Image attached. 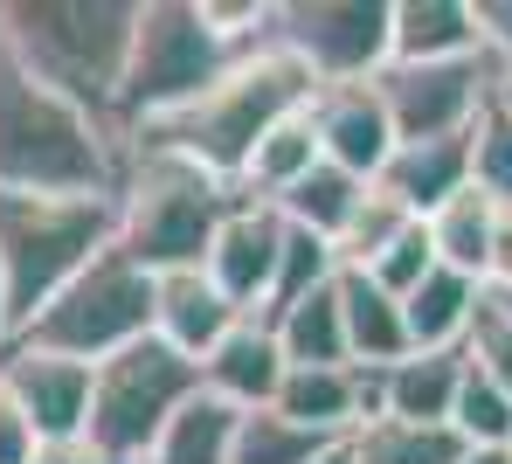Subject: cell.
I'll return each instance as SVG.
<instances>
[{"label":"cell","instance_id":"obj_16","mask_svg":"<svg viewBox=\"0 0 512 464\" xmlns=\"http://www.w3.org/2000/svg\"><path fill=\"white\" fill-rule=\"evenodd\" d=\"M284 347H277V333L263 326V319H243L208 361H201V388L215 395V402H229L236 416H256V409H270L277 402V388H284Z\"/></svg>","mask_w":512,"mask_h":464},{"label":"cell","instance_id":"obj_25","mask_svg":"<svg viewBox=\"0 0 512 464\" xmlns=\"http://www.w3.org/2000/svg\"><path fill=\"white\" fill-rule=\"evenodd\" d=\"M346 444H353V464H457L471 451L450 423H395V416L360 423Z\"/></svg>","mask_w":512,"mask_h":464},{"label":"cell","instance_id":"obj_19","mask_svg":"<svg viewBox=\"0 0 512 464\" xmlns=\"http://www.w3.org/2000/svg\"><path fill=\"white\" fill-rule=\"evenodd\" d=\"M340 319H346V354L353 368H395L409 361V326H402V298H388L367 271H346L340 264Z\"/></svg>","mask_w":512,"mask_h":464},{"label":"cell","instance_id":"obj_40","mask_svg":"<svg viewBox=\"0 0 512 464\" xmlns=\"http://www.w3.org/2000/svg\"><path fill=\"white\" fill-rule=\"evenodd\" d=\"M457 464H512V451H464Z\"/></svg>","mask_w":512,"mask_h":464},{"label":"cell","instance_id":"obj_20","mask_svg":"<svg viewBox=\"0 0 512 464\" xmlns=\"http://www.w3.org/2000/svg\"><path fill=\"white\" fill-rule=\"evenodd\" d=\"M464 388V354H409L381 368V416L395 423H450Z\"/></svg>","mask_w":512,"mask_h":464},{"label":"cell","instance_id":"obj_3","mask_svg":"<svg viewBox=\"0 0 512 464\" xmlns=\"http://www.w3.org/2000/svg\"><path fill=\"white\" fill-rule=\"evenodd\" d=\"M139 0H0V42L70 104L111 125L132 63Z\"/></svg>","mask_w":512,"mask_h":464},{"label":"cell","instance_id":"obj_36","mask_svg":"<svg viewBox=\"0 0 512 464\" xmlns=\"http://www.w3.org/2000/svg\"><path fill=\"white\" fill-rule=\"evenodd\" d=\"M485 291H512V208L492 222V264H485Z\"/></svg>","mask_w":512,"mask_h":464},{"label":"cell","instance_id":"obj_12","mask_svg":"<svg viewBox=\"0 0 512 464\" xmlns=\"http://www.w3.org/2000/svg\"><path fill=\"white\" fill-rule=\"evenodd\" d=\"M312 125H319V160L367 187L395 160V125H388V104H381L374 77L367 84H326L312 97Z\"/></svg>","mask_w":512,"mask_h":464},{"label":"cell","instance_id":"obj_13","mask_svg":"<svg viewBox=\"0 0 512 464\" xmlns=\"http://www.w3.org/2000/svg\"><path fill=\"white\" fill-rule=\"evenodd\" d=\"M0 388L14 395V409L28 416V430L42 444L84 437V423H90V368L84 361L35 354V347H7L0 354Z\"/></svg>","mask_w":512,"mask_h":464},{"label":"cell","instance_id":"obj_18","mask_svg":"<svg viewBox=\"0 0 512 464\" xmlns=\"http://www.w3.org/2000/svg\"><path fill=\"white\" fill-rule=\"evenodd\" d=\"M381 194L395 208H409L416 222H429L450 194L471 187V139H429V146H395V160L381 167Z\"/></svg>","mask_w":512,"mask_h":464},{"label":"cell","instance_id":"obj_1","mask_svg":"<svg viewBox=\"0 0 512 464\" xmlns=\"http://www.w3.org/2000/svg\"><path fill=\"white\" fill-rule=\"evenodd\" d=\"M312 97H319V84H312L277 42H263L250 56H236V70H229L222 84H208L194 104H180L167 118L125 132V153H167V160H187V167H201V174H215V181L243 187V167H250L256 139H263L277 118L305 111Z\"/></svg>","mask_w":512,"mask_h":464},{"label":"cell","instance_id":"obj_17","mask_svg":"<svg viewBox=\"0 0 512 464\" xmlns=\"http://www.w3.org/2000/svg\"><path fill=\"white\" fill-rule=\"evenodd\" d=\"M485 284L464 278V271H429L409 298H402V326H409V347L416 354H464V340H471V326H478V312H485Z\"/></svg>","mask_w":512,"mask_h":464},{"label":"cell","instance_id":"obj_37","mask_svg":"<svg viewBox=\"0 0 512 464\" xmlns=\"http://www.w3.org/2000/svg\"><path fill=\"white\" fill-rule=\"evenodd\" d=\"M35 464H104V451L90 437H56V444H35Z\"/></svg>","mask_w":512,"mask_h":464},{"label":"cell","instance_id":"obj_38","mask_svg":"<svg viewBox=\"0 0 512 464\" xmlns=\"http://www.w3.org/2000/svg\"><path fill=\"white\" fill-rule=\"evenodd\" d=\"M492 111L512 118V63H492Z\"/></svg>","mask_w":512,"mask_h":464},{"label":"cell","instance_id":"obj_7","mask_svg":"<svg viewBox=\"0 0 512 464\" xmlns=\"http://www.w3.org/2000/svg\"><path fill=\"white\" fill-rule=\"evenodd\" d=\"M153 333V271H139L118 243L97 250L77 278L63 284L7 347H35V354H63V361H111L132 340Z\"/></svg>","mask_w":512,"mask_h":464},{"label":"cell","instance_id":"obj_41","mask_svg":"<svg viewBox=\"0 0 512 464\" xmlns=\"http://www.w3.org/2000/svg\"><path fill=\"white\" fill-rule=\"evenodd\" d=\"M492 305H499V312H506V319H512V291H492Z\"/></svg>","mask_w":512,"mask_h":464},{"label":"cell","instance_id":"obj_23","mask_svg":"<svg viewBox=\"0 0 512 464\" xmlns=\"http://www.w3.org/2000/svg\"><path fill=\"white\" fill-rule=\"evenodd\" d=\"M236 423H243V416L201 388L167 430L153 437V451H146L139 464H229L236 458Z\"/></svg>","mask_w":512,"mask_h":464},{"label":"cell","instance_id":"obj_15","mask_svg":"<svg viewBox=\"0 0 512 464\" xmlns=\"http://www.w3.org/2000/svg\"><path fill=\"white\" fill-rule=\"evenodd\" d=\"M464 56H485L471 0H388V63L395 70L464 63Z\"/></svg>","mask_w":512,"mask_h":464},{"label":"cell","instance_id":"obj_31","mask_svg":"<svg viewBox=\"0 0 512 464\" xmlns=\"http://www.w3.org/2000/svg\"><path fill=\"white\" fill-rule=\"evenodd\" d=\"M471 187L492 194L499 208H512V118L506 111H485L478 132H471Z\"/></svg>","mask_w":512,"mask_h":464},{"label":"cell","instance_id":"obj_4","mask_svg":"<svg viewBox=\"0 0 512 464\" xmlns=\"http://www.w3.org/2000/svg\"><path fill=\"white\" fill-rule=\"evenodd\" d=\"M111 243H118V201L111 194H14V187H0V305H7V340Z\"/></svg>","mask_w":512,"mask_h":464},{"label":"cell","instance_id":"obj_11","mask_svg":"<svg viewBox=\"0 0 512 464\" xmlns=\"http://www.w3.org/2000/svg\"><path fill=\"white\" fill-rule=\"evenodd\" d=\"M277 250H284V215L270 201H236L208 243V284L243 312V319H263L270 305V284H277Z\"/></svg>","mask_w":512,"mask_h":464},{"label":"cell","instance_id":"obj_26","mask_svg":"<svg viewBox=\"0 0 512 464\" xmlns=\"http://www.w3.org/2000/svg\"><path fill=\"white\" fill-rule=\"evenodd\" d=\"M360 194H367V181H353V174H340V167H312L305 181L291 187L284 201H270L291 229H305V236H319V243H340V229L353 222V208H360Z\"/></svg>","mask_w":512,"mask_h":464},{"label":"cell","instance_id":"obj_27","mask_svg":"<svg viewBox=\"0 0 512 464\" xmlns=\"http://www.w3.org/2000/svg\"><path fill=\"white\" fill-rule=\"evenodd\" d=\"M340 278V257H333V243H319V236H305V229H291L284 222V250H277V284H270V305H263V326L284 312V305H298L305 291H319V284Z\"/></svg>","mask_w":512,"mask_h":464},{"label":"cell","instance_id":"obj_5","mask_svg":"<svg viewBox=\"0 0 512 464\" xmlns=\"http://www.w3.org/2000/svg\"><path fill=\"white\" fill-rule=\"evenodd\" d=\"M111 201H118V250L160 278V271L208 264V243L243 194L187 160H167V153H125Z\"/></svg>","mask_w":512,"mask_h":464},{"label":"cell","instance_id":"obj_42","mask_svg":"<svg viewBox=\"0 0 512 464\" xmlns=\"http://www.w3.org/2000/svg\"><path fill=\"white\" fill-rule=\"evenodd\" d=\"M0 354H7V305H0Z\"/></svg>","mask_w":512,"mask_h":464},{"label":"cell","instance_id":"obj_32","mask_svg":"<svg viewBox=\"0 0 512 464\" xmlns=\"http://www.w3.org/2000/svg\"><path fill=\"white\" fill-rule=\"evenodd\" d=\"M429 271H436V243H429V222H409V229H402V236H395V243H388V250H381L374 264H367V278L381 284L388 298H409V291H416Z\"/></svg>","mask_w":512,"mask_h":464},{"label":"cell","instance_id":"obj_14","mask_svg":"<svg viewBox=\"0 0 512 464\" xmlns=\"http://www.w3.org/2000/svg\"><path fill=\"white\" fill-rule=\"evenodd\" d=\"M236 326H243V312L208 284V271H160L153 278V340H167L180 361L201 368Z\"/></svg>","mask_w":512,"mask_h":464},{"label":"cell","instance_id":"obj_39","mask_svg":"<svg viewBox=\"0 0 512 464\" xmlns=\"http://www.w3.org/2000/svg\"><path fill=\"white\" fill-rule=\"evenodd\" d=\"M312 464H353V444H346V437H340V444H326V451H319V458H312Z\"/></svg>","mask_w":512,"mask_h":464},{"label":"cell","instance_id":"obj_21","mask_svg":"<svg viewBox=\"0 0 512 464\" xmlns=\"http://www.w3.org/2000/svg\"><path fill=\"white\" fill-rule=\"evenodd\" d=\"M319 167V125H312V104L305 111H291V118H277L263 139H256L250 167H243V201H284L291 187L305 181Z\"/></svg>","mask_w":512,"mask_h":464},{"label":"cell","instance_id":"obj_22","mask_svg":"<svg viewBox=\"0 0 512 464\" xmlns=\"http://www.w3.org/2000/svg\"><path fill=\"white\" fill-rule=\"evenodd\" d=\"M270 333H277V347H284L291 368H353V354H346V319H340V284H319V291H305L298 305H284V312L270 319Z\"/></svg>","mask_w":512,"mask_h":464},{"label":"cell","instance_id":"obj_30","mask_svg":"<svg viewBox=\"0 0 512 464\" xmlns=\"http://www.w3.org/2000/svg\"><path fill=\"white\" fill-rule=\"evenodd\" d=\"M409 222H416L409 208H395L381 187H367V194H360V208H353V222L340 229V243H333V257H340L346 271H367V264H374V257L409 229Z\"/></svg>","mask_w":512,"mask_h":464},{"label":"cell","instance_id":"obj_33","mask_svg":"<svg viewBox=\"0 0 512 464\" xmlns=\"http://www.w3.org/2000/svg\"><path fill=\"white\" fill-rule=\"evenodd\" d=\"M464 361L485 374L492 388H506L512 395V319L485 298V312H478V326H471V340H464Z\"/></svg>","mask_w":512,"mask_h":464},{"label":"cell","instance_id":"obj_10","mask_svg":"<svg viewBox=\"0 0 512 464\" xmlns=\"http://www.w3.org/2000/svg\"><path fill=\"white\" fill-rule=\"evenodd\" d=\"M381 104L395 125V146H429V139H471L478 118L492 111V56L464 63H423V70H381Z\"/></svg>","mask_w":512,"mask_h":464},{"label":"cell","instance_id":"obj_9","mask_svg":"<svg viewBox=\"0 0 512 464\" xmlns=\"http://www.w3.org/2000/svg\"><path fill=\"white\" fill-rule=\"evenodd\" d=\"M270 42L319 91L367 84L388 70V0H284L270 14Z\"/></svg>","mask_w":512,"mask_h":464},{"label":"cell","instance_id":"obj_34","mask_svg":"<svg viewBox=\"0 0 512 464\" xmlns=\"http://www.w3.org/2000/svg\"><path fill=\"white\" fill-rule=\"evenodd\" d=\"M35 430H28V416L14 409V395L0 388V464H35Z\"/></svg>","mask_w":512,"mask_h":464},{"label":"cell","instance_id":"obj_24","mask_svg":"<svg viewBox=\"0 0 512 464\" xmlns=\"http://www.w3.org/2000/svg\"><path fill=\"white\" fill-rule=\"evenodd\" d=\"M492 222H499V201L464 187L450 194L436 215H429V243H436V264L443 271H464V278L485 284V264H492Z\"/></svg>","mask_w":512,"mask_h":464},{"label":"cell","instance_id":"obj_29","mask_svg":"<svg viewBox=\"0 0 512 464\" xmlns=\"http://www.w3.org/2000/svg\"><path fill=\"white\" fill-rule=\"evenodd\" d=\"M319 451H326V437L284 423L277 409H256V416L236 423V458L229 464H312Z\"/></svg>","mask_w":512,"mask_h":464},{"label":"cell","instance_id":"obj_28","mask_svg":"<svg viewBox=\"0 0 512 464\" xmlns=\"http://www.w3.org/2000/svg\"><path fill=\"white\" fill-rule=\"evenodd\" d=\"M450 430H457L471 451H512V395H506V388H492L471 361H464V388H457Z\"/></svg>","mask_w":512,"mask_h":464},{"label":"cell","instance_id":"obj_2","mask_svg":"<svg viewBox=\"0 0 512 464\" xmlns=\"http://www.w3.org/2000/svg\"><path fill=\"white\" fill-rule=\"evenodd\" d=\"M125 146L118 132L49 91L7 42H0V187L14 194H118Z\"/></svg>","mask_w":512,"mask_h":464},{"label":"cell","instance_id":"obj_6","mask_svg":"<svg viewBox=\"0 0 512 464\" xmlns=\"http://www.w3.org/2000/svg\"><path fill=\"white\" fill-rule=\"evenodd\" d=\"M236 56L250 49H229L194 0H139V28H132V63H125V84H118V111H111V132L125 146V132L167 118L180 104L222 84L236 70Z\"/></svg>","mask_w":512,"mask_h":464},{"label":"cell","instance_id":"obj_8","mask_svg":"<svg viewBox=\"0 0 512 464\" xmlns=\"http://www.w3.org/2000/svg\"><path fill=\"white\" fill-rule=\"evenodd\" d=\"M201 395V368L180 361L167 340H132L125 354L90 368V423L84 437L104 451V464H139L153 437Z\"/></svg>","mask_w":512,"mask_h":464},{"label":"cell","instance_id":"obj_35","mask_svg":"<svg viewBox=\"0 0 512 464\" xmlns=\"http://www.w3.org/2000/svg\"><path fill=\"white\" fill-rule=\"evenodd\" d=\"M478 7V35H485V56L512 63V0H471Z\"/></svg>","mask_w":512,"mask_h":464}]
</instances>
